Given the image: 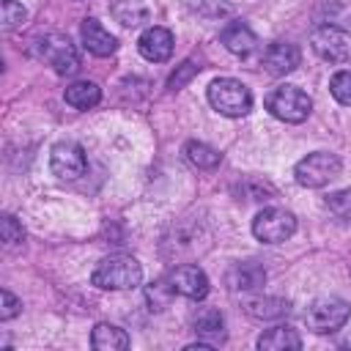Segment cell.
Segmentation results:
<instances>
[{"mask_svg": "<svg viewBox=\"0 0 351 351\" xmlns=\"http://www.w3.org/2000/svg\"><path fill=\"white\" fill-rule=\"evenodd\" d=\"M90 282L96 288H104V291H129V288H137L143 282V266L137 263V258L123 255V252L107 255L96 263Z\"/></svg>", "mask_w": 351, "mask_h": 351, "instance_id": "cell-1", "label": "cell"}, {"mask_svg": "<svg viewBox=\"0 0 351 351\" xmlns=\"http://www.w3.org/2000/svg\"><path fill=\"white\" fill-rule=\"evenodd\" d=\"M208 104L225 118H241L252 110V93L233 77H219L208 85Z\"/></svg>", "mask_w": 351, "mask_h": 351, "instance_id": "cell-2", "label": "cell"}, {"mask_svg": "<svg viewBox=\"0 0 351 351\" xmlns=\"http://www.w3.org/2000/svg\"><path fill=\"white\" fill-rule=\"evenodd\" d=\"M266 110L285 123H302L307 121L313 110V99L299 88V85H277L266 96Z\"/></svg>", "mask_w": 351, "mask_h": 351, "instance_id": "cell-3", "label": "cell"}, {"mask_svg": "<svg viewBox=\"0 0 351 351\" xmlns=\"http://www.w3.org/2000/svg\"><path fill=\"white\" fill-rule=\"evenodd\" d=\"M343 170V162L337 154H329V151H313L307 154L304 159L296 162L293 167V176L302 186L307 189H318V186H326L329 181H335Z\"/></svg>", "mask_w": 351, "mask_h": 351, "instance_id": "cell-4", "label": "cell"}, {"mask_svg": "<svg viewBox=\"0 0 351 351\" xmlns=\"http://www.w3.org/2000/svg\"><path fill=\"white\" fill-rule=\"evenodd\" d=\"M348 315H351V307L346 299L321 296V299L310 302V307L304 310V324L315 335H329V332H337L340 326H346Z\"/></svg>", "mask_w": 351, "mask_h": 351, "instance_id": "cell-5", "label": "cell"}, {"mask_svg": "<svg viewBox=\"0 0 351 351\" xmlns=\"http://www.w3.org/2000/svg\"><path fill=\"white\" fill-rule=\"evenodd\" d=\"M296 233V217L285 208H263L252 219V236L263 244H280Z\"/></svg>", "mask_w": 351, "mask_h": 351, "instance_id": "cell-6", "label": "cell"}, {"mask_svg": "<svg viewBox=\"0 0 351 351\" xmlns=\"http://www.w3.org/2000/svg\"><path fill=\"white\" fill-rule=\"evenodd\" d=\"M38 49H41V58L55 69V74H60V77L77 74V69H80V52L71 44L69 36H63V33H47L38 41Z\"/></svg>", "mask_w": 351, "mask_h": 351, "instance_id": "cell-7", "label": "cell"}, {"mask_svg": "<svg viewBox=\"0 0 351 351\" xmlns=\"http://www.w3.org/2000/svg\"><path fill=\"white\" fill-rule=\"evenodd\" d=\"M313 52L326 63H346L351 60V33L335 25H321L310 36Z\"/></svg>", "mask_w": 351, "mask_h": 351, "instance_id": "cell-8", "label": "cell"}, {"mask_svg": "<svg viewBox=\"0 0 351 351\" xmlns=\"http://www.w3.org/2000/svg\"><path fill=\"white\" fill-rule=\"evenodd\" d=\"M49 167H52V173H55L58 178H63V181L80 178V176L85 173V167H88V159H85L82 145H80V143H71V140L58 143V145L52 148V154H49Z\"/></svg>", "mask_w": 351, "mask_h": 351, "instance_id": "cell-9", "label": "cell"}, {"mask_svg": "<svg viewBox=\"0 0 351 351\" xmlns=\"http://www.w3.org/2000/svg\"><path fill=\"white\" fill-rule=\"evenodd\" d=\"M167 282L170 288L178 293V296H186V299H206L211 285H208V277L200 266L195 263H184V266H176L170 274H167Z\"/></svg>", "mask_w": 351, "mask_h": 351, "instance_id": "cell-10", "label": "cell"}, {"mask_svg": "<svg viewBox=\"0 0 351 351\" xmlns=\"http://www.w3.org/2000/svg\"><path fill=\"white\" fill-rule=\"evenodd\" d=\"M302 60V52L296 44H288V41H274L266 47L263 52V69L274 77H285L291 74Z\"/></svg>", "mask_w": 351, "mask_h": 351, "instance_id": "cell-11", "label": "cell"}, {"mask_svg": "<svg viewBox=\"0 0 351 351\" xmlns=\"http://www.w3.org/2000/svg\"><path fill=\"white\" fill-rule=\"evenodd\" d=\"M137 49H140V55H143L145 60H151V63H165V60L173 55V33H170L167 27L154 25V27L143 30V36H140V41H137Z\"/></svg>", "mask_w": 351, "mask_h": 351, "instance_id": "cell-12", "label": "cell"}, {"mask_svg": "<svg viewBox=\"0 0 351 351\" xmlns=\"http://www.w3.org/2000/svg\"><path fill=\"white\" fill-rule=\"evenodd\" d=\"M80 36H82V44H85V49L90 52V55H96V58H107V55H112L115 49H118V41H115V36L99 22V19H93V16H88V19H82V27H80Z\"/></svg>", "mask_w": 351, "mask_h": 351, "instance_id": "cell-13", "label": "cell"}, {"mask_svg": "<svg viewBox=\"0 0 351 351\" xmlns=\"http://www.w3.org/2000/svg\"><path fill=\"white\" fill-rule=\"evenodd\" d=\"M219 41H222L225 49L233 52V55H250V52L255 49V44H258L255 33H252L250 25H244V22H228V25L219 30Z\"/></svg>", "mask_w": 351, "mask_h": 351, "instance_id": "cell-14", "label": "cell"}, {"mask_svg": "<svg viewBox=\"0 0 351 351\" xmlns=\"http://www.w3.org/2000/svg\"><path fill=\"white\" fill-rule=\"evenodd\" d=\"M192 329H195L197 337H203L206 343L214 346L217 340L225 337V318H222L219 310H214V307H203V310H197V315L192 318Z\"/></svg>", "mask_w": 351, "mask_h": 351, "instance_id": "cell-15", "label": "cell"}, {"mask_svg": "<svg viewBox=\"0 0 351 351\" xmlns=\"http://www.w3.org/2000/svg\"><path fill=\"white\" fill-rule=\"evenodd\" d=\"M258 348L261 351H299L302 337L291 326H271L258 337Z\"/></svg>", "mask_w": 351, "mask_h": 351, "instance_id": "cell-16", "label": "cell"}, {"mask_svg": "<svg viewBox=\"0 0 351 351\" xmlns=\"http://www.w3.org/2000/svg\"><path fill=\"white\" fill-rule=\"evenodd\" d=\"M90 346L96 351H123L129 348V335L115 324H96L90 332Z\"/></svg>", "mask_w": 351, "mask_h": 351, "instance_id": "cell-17", "label": "cell"}, {"mask_svg": "<svg viewBox=\"0 0 351 351\" xmlns=\"http://www.w3.org/2000/svg\"><path fill=\"white\" fill-rule=\"evenodd\" d=\"M63 99H66V104H71L77 110H90L101 101V88L90 80H77L63 90Z\"/></svg>", "mask_w": 351, "mask_h": 351, "instance_id": "cell-18", "label": "cell"}, {"mask_svg": "<svg viewBox=\"0 0 351 351\" xmlns=\"http://www.w3.org/2000/svg\"><path fill=\"white\" fill-rule=\"evenodd\" d=\"M266 282V271L258 266V263H236L230 271H228V285L233 291H255Z\"/></svg>", "mask_w": 351, "mask_h": 351, "instance_id": "cell-19", "label": "cell"}, {"mask_svg": "<svg viewBox=\"0 0 351 351\" xmlns=\"http://www.w3.org/2000/svg\"><path fill=\"white\" fill-rule=\"evenodd\" d=\"M244 310L252 315V318H258V321H271V318H282V315H288V302L285 299H280V296H255V299H250L247 304H244Z\"/></svg>", "mask_w": 351, "mask_h": 351, "instance_id": "cell-20", "label": "cell"}, {"mask_svg": "<svg viewBox=\"0 0 351 351\" xmlns=\"http://www.w3.org/2000/svg\"><path fill=\"white\" fill-rule=\"evenodd\" d=\"M184 154H186V159H189L195 167H200V170H214V167L222 162V154H219L217 148H211L208 143H200V140H189L186 148H184Z\"/></svg>", "mask_w": 351, "mask_h": 351, "instance_id": "cell-21", "label": "cell"}, {"mask_svg": "<svg viewBox=\"0 0 351 351\" xmlns=\"http://www.w3.org/2000/svg\"><path fill=\"white\" fill-rule=\"evenodd\" d=\"M112 14L126 27H134V25H140L145 19V8H143L140 0H115L112 3Z\"/></svg>", "mask_w": 351, "mask_h": 351, "instance_id": "cell-22", "label": "cell"}, {"mask_svg": "<svg viewBox=\"0 0 351 351\" xmlns=\"http://www.w3.org/2000/svg\"><path fill=\"white\" fill-rule=\"evenodd\" d=\"M329 90H332V96H335L340 104L351 107V69L337 71V74L332 77V82H329Z\"/></svg>", "mask_w": 351, "mask_h": 351, "instance_id": "cell-23", "label": "cell"}, {"mask_svg": "<svg viewBox=\"0 0 351 351\" xmlns=\"http://www.w3.org/2000/svg\"><path fill=\"white\" fill-rule=\"evenodd\" d=\"M173 288H170V282L167 280H156V282H151V288H148V302H151V310H165L167 307V302L173 299Z\"/></svg>", "mask_w": 351, "mask_h": 351, "instance_id": "cell-24", "label": "cell"}, {"mask_svg": "<svg viewBox=\"0 0 351 351\" xmlns=\"http://www.w3.org/2000/svg\"><path fill=\"white\" fill-rule=\"evenodd\" d=\"M326 206H329V211H332L335 217L351 222V189H340V192L329 195V197H326Z\"/></svg>", "mask_w": 351, "mask_h": 351, "instance_id": "cell-25", "label": "cell"}, {"mask_svg": "<svg viewBox=\"0 0 351 351\" xmlns=\"http://www.w3.org/2000/svg\"><path fill=\"white\" fill-rule=\"evenodd\" d=\"M27 19V11L16 0H3V30H14Z\"/></svg>", "mask_w": 351, "mask_h": 351, "instance_id": "cell-26", "label": "cell"}, {"mask_svg": "<svg viewBox=\"0 0 351 351\" xmlns=\"http://www.w3.org/2000/svg\"><path fill=\"white\" fill-rule=\"evenodd\" d=\"M22 239H25L22 225L16 222V217L5 214V217H3V241H5V247H16Z\"/></svg>", "mask_w": 351, "mask_h": 351, "instance_id": "cell-27", "label": "cell"}, {"mask_svg": "<svg viewBox=\"0 0 351 351\" xmlns=\"http://www.w3.org/2000/svg\"><path fill=\"white\" fill-rule=\"evenodd\" d=\"M0 299H3V304H0V318L3 321H11L16 313H19V307H22V302L8 291V288H3V293H0Z\"/></svg>", "mask_w": 351, "mask_h": 351, "instance_id": "cell-28", "label": "cell"}, {"mask_svg": "<svg viewBox=\"0 0 351 351\" xmlns=\"http://www.w3.org/2000/svg\"><path fill=\"white\" fill-rule=\"evenodd\" d=\"M192 74H197V66H195L192 60H186V63H181V69H178V71L170 77V82H167V85H170L173 90H178V88H181V85H184V82H186Z\"/></svg>", "mask_w": 351, "mask_h": 351, "instance_id": "cell-29", "label": "cell"}, {"mask_svg": "<svg viewBox=\"0 0 351 351\" xmlns=\"http://www.w3.org/2000/svg\"><path fill=\"white\" fill-rule=\"evenodd\" d=\"M197 11H203L206 16H219V14H228V3L225 0H197Z\"/></svg>", "mask_w": 351, "mask_h": 351, "instance_id": "cell-30", "label": "cell"}]
</instances>
